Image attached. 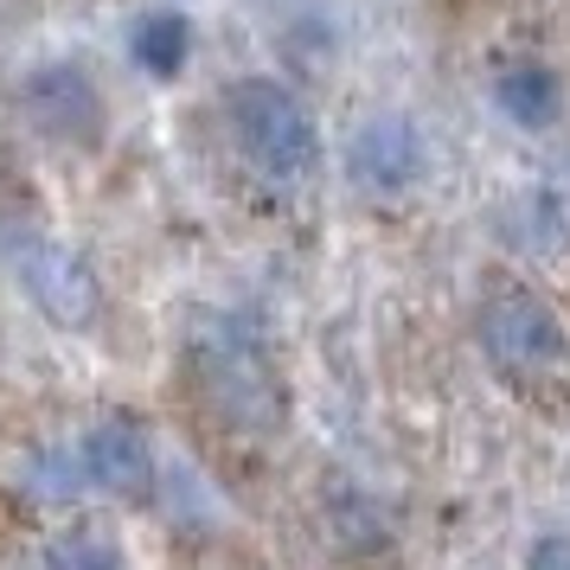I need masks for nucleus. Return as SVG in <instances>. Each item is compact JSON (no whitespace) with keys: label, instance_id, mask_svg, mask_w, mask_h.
Instances as JSON below:
<instances>
[{"label":"nucleus","instance_id":"nucleus-1","mask_svg":"<svg viewBox=\"0 0 570 570\" xmlns=\"http://www.w3.org/2000/svg\"><path fill=\"white\" fill-rule=\"evenodd\" d=\"M193 385L212 404V416H225L244 436H269L283 423V379H276V360L257 340V327H244L232 314H206L193 327Z\"/></svg>","mask_w":570,"mask_h":570},{"label":"nucleus","instance_id":"nucleus-2","mask_svg":"<svg viewBox=\"0 0 570 570\" xmlns=\"http://www.w3.org/2000/svg\"><path fill=\"white\" fill-rule=\"evenodd\" d=\"M225 122H232L237 155L257 167L263 180L295 186L321 167V129L302 109V97L276 78H237L225 90Z\"/></svg>","mask_w":570,"mask_h":570},{"label":"nucleus","instance_id":"nucleus-3","mask_svg":"<svg viewBox=\"0 0 570 570\" xmlns=\"http://www.w3.org/2000/svg\"><path fill=\"white\" fill-rule=\"evenodd\" d=\"M0 263L13 269V283L27 288V302L58 327H90L104 308V283L97 269L65 244V237L39 232V225H7L0 232Z\"/></svg>","mask_w":570,"mask_h":570},{"label":"nucleus","instance_id":"nucleus-7","mask_svg":"<svg viewBox=\"0 0 570 570\" xmlns=\"http://www.w3.org/2000/svg\"><path fill=\"white\" fill-rule=\"evenodd\" d=\"M78 468H83V481L104 488V493H148L155 488L160 455H155V436L141 430V416L109 411V416H97V423L83 430Z\"/></svg>","mask_w":570,"mask_h":570},{"label":"nucleus","instance_id":"nucleus-8","mask_svg":"<svg viewBox=\"0 0 570 570\" xmlns=\"http://www.w3.org/2000/svg\"><path fill=\"white\" fill-rule=\"evenodd\" d=\"M186 52H193V27H186V13L155 7V13H141V20H135V32H129L135 71H148V78H180Z\"/></svg>","mask_w":570,"mask_h":570},{"label":"nucleus","instance_id":"nucleus-6","mask_svg":"<svg viewBox=\"0 0 570 570\" xmlns=\"http://www.w3.org/2000/svg\"><path fill=\"white\" fill-rule=\"evenodd\" d=\"M423 167H430V148H423L411 116H372L346 141V180L360 193H379V199L411 193L423 180Z\"/></svg>","mask_w":570,"mask_h":570},{"label":"nucleus","instance_id":"nucleus-10","mask_svg":"<svg viewBox=\"0 0 570 570\" xmlns=\"http://www.w3.org/2000/svg\"><path fill=\"white\" fill-rule=\"evenodd\" d=\"M39 570H129V558H122V544L109 532H65L39 558Z\"/></svg>","mask_w":570,"mask_h":570},{"label":"nucleus","instance_id":"nucleus-9","mask_svg":"<svg viewBox=\"0 0 570 570\" xmlns=\"http://www.w3.org/2000/svg\"><path fill=\"white\" fill-rule=\"evenodd\" d=\"M493 104L519 129H551L558 109H564V90H558V78L544 65H513V71H500V83H493Z\"/></svg>","mask_w":570,"mask_h":570},{"label":"nucleus","instance_id":"nucleus-5","mask_svg":"<svg viewBox=\"0 0 570 570\" xmlns=\"http://www.w3.org/2000/svg\"><path fill=\"white\" fill-rule=\"evenodd\" d=\"M20 104H27L32 129L52 135V141H97L104 135V90L97 78L83 71L78 58H46V65H32L27 83H20Z\"/></svg>","mask_w":570,"mask_h":570},{"label":"nucleus","instance_id":"nucleus-11","mask_svg":"<svg viewBox=\"0 0 570 570\" xmlns=\"http://www.w3.org/2000/svg\"><path fill=\"white\" fill-rule=\"evenodd\" d=\"M525 570H570V532H544V539L525 551Z\"/></svg>","mask_w":570,"mask_h":570},{"label":"nucleus","instance_id":"nucleus-4","mask_svg":"<svg viewBox=\"0 0 570 570\" xmlns=\"http://www.w3.org/2000/svg\"><path fill=\"white\" fill-rule=\"evenodd\" d=\"M481 353L493 360L500 379L532 385V379H551V372L570 365V340L539 295L507 288V295H493L488 308H481Z\"/></svg>","mask_w":570,"mask_h":570}]
</instances>
